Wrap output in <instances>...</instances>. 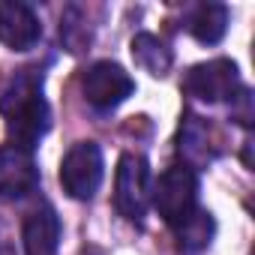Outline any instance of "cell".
<instances>
[{"label": "cell", "instance_id": "2", "mask_svg": "<svg viewBox=\"0 0 255 255\" xmlns=\"http://www.w3.org/2000/svg\"><path fill=\"white\" fill-rule=\"evenodd\" d=\"M150 198L159 210V216L177 228L198 210V177L189 165H171L159 174L156 186L150 189Z\"/></svg>", "mask_w": 255, "mask_h": 255}, {"label": "cell", "instance_id": "9", "mask_svg": "<svg viewBox=\"0 0 255 255\" xmlns=\"http://www.w3.org/2000/svg\"><path fill=\"white\" fill-rule=\"evenodd\" d=\"M24 252L27 255H57L60 246V219L51 204H39L24 219Z\"/></svg>", "mask_w": 255, "mask_h": 255}, {"label": "cell", "instance_id": "12", "mask_svg": "<svg viewBox=\"0 0 255 255\" xmlns=\"http://www.w3.org/2000/svg\"><path fill=\"white\" fill-rule=\"evenodd\" d=\"M177 243H180V249L183 252H201V249H207L210 246V240H213V231H216V222H213V213L210 210H195L186 222H180L177 228Z\"/></svg>", "mask_w": 255, "mask_h": 255}, {"label": "cell", "instance_id": "3", "mask_svg": "<svg viewBox=\"0 0 255 255\" xmlns=\"http://www.w3.org/2000/svg\"><path fill=\"white\" fill-rule=\"evenodd\" d=\"M150 204V168L144 156L123 153L114 174V207L123 219L141 222Z\"/></svg>", "mask_w": 255, "mask_h": 255}, {"label": "cell", "instance_id": "7", "mask_svg": "<svg viewBox=\"0 0 255 255\" xmlns=\"http://www.w3.org/2000/svg\"><path fill=\"white\" fill-rule=\"evenodd\" d=\"M39 186V168L30 156V150L21 147H0V198L18 201L36 192Z\"/></svg>", "mask_w": 255, "mask_h": 255}, {"label": "cell", "instance_id": "1", "mask_svg": "<svg viewBox=\"0 0 255 255\" xmlns=\"http://www.w3.org/2000/svg\"><path fill=\"white\" fill-rule=\"evenodd\" d=\"M0 114L6 120L12 147L33 150L51 126V108L42 96V75L33 69L15 72L0 90Z\"/></svg>", "mask_w": 255, "mask_h": 255}, {"label": "cell", "instance_id": "10", "mask_svg": "<svg viewBox=\"0 0 255 255\" xmlns=\"http://www.w3.org/2000/svg\"><path fill=\"white\" fill-rule=\"evenodd\" d=\"M129 51H132L135 66H141V69L150 72L153 78L168 75V69H171V63H174L171 48H168L159 36H153V33H135Z\"/></svg>", "mask_w": 255, "mask_h": 255}, {"label": "cell", "instance_id": "8", "mask_svg": "<svg viewBox=\"0 0 255 255\" xmlns=\"http://www.w3.org/2000/svg\"><path fill=\"white\" fill-rule=\"evenodd\" d=\"M42 36V24L36 12L18 0H3L0 3V42L12 51H30Z\"/></svg>", "mask_w": 255, "mask_h": 255}, {"label": "cell", "instance_id": "13", "mask_svg": "<svg viewBox=\"0 0 255 255\" xmlns=\"http://www.w3.org/2000/svg\"><path fill=\"white\" fill-rule=\"evenodd\" d=\"M210 138H207V126L201 117L186 114V120L180 123V156L186 162H207L210 153Z\"/></svg>", "mask_w": 255, "mask_h": 255}, {"label": "cell", "instance_id": "6", "mask_svg": "<svg viewBox=\"0 0 255 255\" xmlns=\"http://www.w3.org/2000/svg\"><path fill=\"white\" fill-rule=\"evenodd\" d=\"M183 90L201 102H231L243 84H240V72H237V63L234 60H225V57H216V60H207V63H198L186 72L183 78Z\"/></svg>", "mask_w": 255, "mask_h": 255}, {"label": "cell", "instance_id": "4", "mask_svg": "<svg viewBox=\"0 0 255 255\" xmlns=\"http://www.w3.org/2000/svg\"><path fill=\"white\" fill-rule=\"evenodd\" d=\"M102 174H105V162H102V150L96 141L72 144L60 162V183L66 189V195L78 198V201H90L99 192Z\"/></svg>", "mask_w": 255, "mask_h": 255}, {"label": "cell", "instance_id": "5", "mask_svg": "<svg viewBox=\"0 0 255 255\" xmlns=\"http://www.w3.org/2000/svg\"><path fill=\"white\" fill-rule=\"evenodd\" d=\"M132 90H135L132 75L120 63H111V60H99L93 66H87L81 75V93L96 111L117 108L120 102H126L132 96Z\"/></svg>", "mask_w": 255, "mask_h": 255}, {"label": "cell", "instance_id": "11", "mask_svg": "<svg viewBox=\"0 0 255 255\" xmlns=\"http://www.w3.org/2000/svg\"><path fill=\"white\" fill-rule=\"evenodd\" d=\"M186 30L201 42V45H216L225 30H228V6L222 3H201L192 9L186 18Z\"/></svg>", "mask_w": 255, "mask_h": 255}]
</instances>
